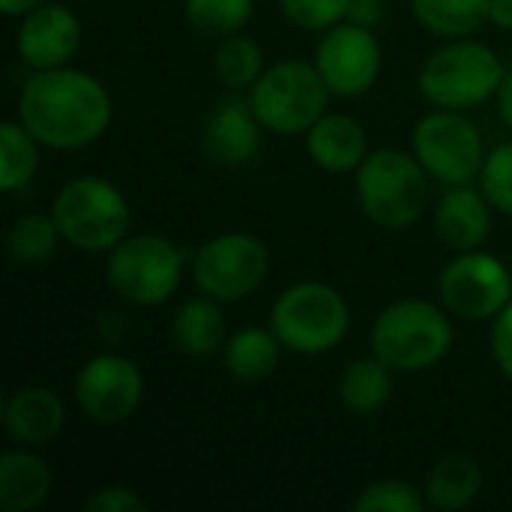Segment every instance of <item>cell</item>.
Masks as SVG:
<instances>
[{"mask_svg": "<svg viewBox=\"0 0 512 512\" xmlns=\"http://www.w3.org/2000/svg\"><path fill=\"white\" fill-rule=\"evenodd\" d=\"M18 120L45 147L78 150L108 129L111 96L99 78L81 69H36L21 87Z\"/></svg>", "mask_w": 512, "mask_h": 512, "instance_id": "cell-1", "label": "cell"}, {"mask_svg": "<svg viewBox=\"0 0 512 512\" xmlns=\"http://www.w3.org/2000/svg\"><path fill=\"white\" fill-rule=\"evenodd\" d=\"M507 72L501 57L477 39H453L438 48L420 69V93L429 105L468 111L498 96Z\"/></svg>", "mask_w": 512, "mask_h": 512, "instance_id": "cell-2", "label": "cell"}, {"mask_svg": "<svg viewBox=\"0 0 512 512\" xmlns=\"http://www.w3.org/2000/svg\"><path fill=\"white\" fill-rule=\"evenodd\" d=\"M357 201L384 231H405L429 201V174L417 156L402 150H375L357 168Z\"/></svg>", "mask_w": 512, "mask_h": 512, "instance_id": "cell-3", "label": "cell"}, {"mask_svg": "<svg viewBox=\"0 0 512 512\" xmlns=\"http://www.w3.org/2000/svg\"><path fill=\"white\" fill-rule=\"evenodd\" d=\"M369 345L393 372H423L447 357L453 324L429 300H399L375 318Z\"/></svg>", "mask_w": 512, "mask_h": 512, "instance_id": "cell-4", "label": "cell"}, {"mask_svg": "<svg viewBox=\"0 0 512 512\" xmlns=\"http://www.w3.org/2000/svg\"><path fill=\"white\" fill-rule=\"evenodd\" d=\"M330 87L315 60H282L252 84L249 105L273 135H306L324 114Z\"/></svg>", "mask_w": 512, "mask_h": 512, "instance_id": "cell-5", "label": "cell"}, {"mask_svg": "<svg viewBox=\"0 0 512 512\" xmlns=\"http://www.w3.org/2000/svg\"><path fill=\"white\" fill-rule=\"evenodd\" d=\"M66 243L81 252H111L129 231L126 195L105 177L69 180L51 207Z\"/></svg>", "mask_w": 512, "mask_h": 512, "instance_id": "cell-6", "label": "cell"}, {"mask_svg": "<svg viewBox=\"0 0 512 512\" xmlns=\"http://www.w3.org/2000/svg\"><path fill=\"white\" fill-rule=\"evenodd\" d=\"M351 324L345 297L324 282H300L279 294L270 312V330L294 354H327L333 351Z\"/></svg>", "mask_w": 512, "mask_h": 512, "instance_id": "cell-7", "label": "cell"}, {"mask_svg": "<svg viewBox=\"0 0 512 512\" xmlns=\"http://www.w3.org/2000/svg\"><path fill=\"white\" fill-rule=\"evenodd\" d=\"M183 264L180 246L159 234L126 237L111 249L108 285L132 306H159L180 288Z\"/></svg>", "mask_w": 512, "mask_h": 512, "instance_id": "cell-8", "label": "cell"}, {"mask_svg": "<svg viewBox=\"0 0 512 512\" xmlns=\"http://www.w3.org/2000/svg\"><path fill=\"white\" fill-rule=\"evenodd\" d=\"M414 156L426 174L444 186H468L486 165L480 129L462 111L435 108L414 129Z\"/></svg>", "mask_w": 512, "mask_h": 512, "instance_id": "cell-9", "label": "cell"}, {"mask_svg": "<svg viewBox=\"0 0 512 512\" xmlns=\"http://www.w3.org/2000/svg\"><path fill=\"white\" fill-rule=\"evenodd\" d=\"M270 252L255 234L228 231L207 240L192 258V279L201 294L231 303L249 297L267 276Z\"/></svg>", "mask_w": 512, "mask_h": 512, "instance_id": "cell-10", "label": "cell"}, {"mask_svg": "<svg viewBox=\"0 0 512 512\" xmlns=\"http://www.w3.org/2000/svg\"><path fill=\"white\" fill-rule=\"evenodd\" d=\"M438 291L450 315L462 321H489L512 300V276L495 255L477 249L456 252L441 273Z\"/></svg>", "mask_w": 512, "mask_h": 512, "instance_id": "cell-11", "label": "cell"}, {"mask_svg": "<svg viewBox=\"0 0 512 512\" xmlns=\"http://www.w3.org/2000/svg\"><path fill=\"white\" fill-rule=\"evenodd\" d=\"M75 399L90 420L105 426L123 423L144 399V375L123 354H96L75 378Z\"/></svg>", "mask_w": 512, "mask_h": 512, "instance_id": "cell-12", "label": "cell"}, {"mask_svg": "<svg viewBox=\"0 0 512 512\" xmlns=\"http://www.w3.org/2000/svg\"><path fill=\"white\" fill-rule=\"evenodd\" d=\"M381 45L369 27L354 21L324 30L315 48V66L336 96H360L381 75Z\"/></svg>", "mask_w": 512, "mask_h": 512, "instance_id": "cell-13", "label": "cell"}, {"mask_svg": "<svg viewBox=\"0 0 512 512\" xmlns=\"http://www.w3.org/2000/svg\"><path fill=\"white\" fill-rule=\"evenodd\" d=\"M81 45V21L60 3H42L21 18L15 48L30 69H57L72 60Z\"/></svg>", "mask_w": 512, "mask_h": 512, "instance_id": "cell-14", "label": "cell"}, {"mask_svg": "<svg viewBox=\"0 0 512 512\" xmlns=\"http://www.w3.org/2000/svg\"><path fill=\"white\" fill-rule=\"evenodd\" d=\"M261 141H264L261 120L255 117L252 105L237 96L219 102L201 129V150L207 153L210 162L225 168L252 162L261 150Z\"/></svg>", "mask_w": 512, "mask_h": 512, "instance_id": "cell-15", "label": "cell"}, {"mask_svg": "<svg viewBox=\"0 0 512 512\" xmlns=\"http://www.w3.org/2000/svg\"><path fill=\"white\" fill-rule=\"evenodd\" d=\"M435 231L453 252L480 249L492 234V204L471 186H450L435 207Z\"/></svg>", "mask_w": 512, "mask_h": 512, "instance_id": "cell-16", "label": "cell"}, {"mask_svg": "<svg viewBox=\"0 0 512 512\" xmlns=\"http://www.w3.org/2000/svg\"><path fill=\"white\" fill-rule=\"evenodd\" d=\"M66 408L48 387H21L3 402V426L12 441L24 447H42L60 435Z\"/></svg>", "mask_w": 512, "mask_h": 512, "instance_id": "cell-17", "label": "cell"}, {"mask_svg": "<svg viewBox=\"0 0 512 512\" xmlns=\"http://www.w3.org/2000/svg\"><path fill=\"white\" fill-rule=\"evenodd\" d=\"M306 150L318 168L333 171V174L357 171L363 165V159L369 156L366 132L348 114H324L306 132Z\"/></svg>", "mask_w": 512, "mask_h": 512, "instance_id": "cell-18", "label": "cell"}, {"mask_svg": "<svg viewBox=\"0 0 512 512\" xmlns=\"http://www.w3.org/2000/svg\"><path fill=\"white\" fill-rule=\"evenodd\" d=\"M51 495V471L48 465L27 453L9 450L0 456V507L6 512L39 510Z\"/></svg>", "mask_w": 512, "mask_h": 512, "instance_id": "cell-19", "label": "cell"}, {"mask_svg": "<svg viewBox=\"0 0 512 512\" xmlns=\"http://www.w3.org/2000/svg\"><path fill=\"white\" fill-rule=\"evenodd\" d=\"M213 297H192L180 303L171 321L174 345L189 357H210L225 348V315Z\"/></svg>", "mask_w": 512, "mask_h": 512, "instance_id": "cell-20", "label": "cell"}, {"mask_svg": "<svg viewBox=\"0 0 512 512\" xmlns=\"http://www.w3.org/2000/svg\"><path fill=\"white\" fill-rule=\"evenodd\" d=\"M282 342L273 330L246 327L225 342V369L234 381L255 384L270 378L282 360Z\"/></svg>", "mask_w": 512, "mask_h": 512, "instance_id": "cell-21", "label": "cell"}, {"mask_svg": "<svg viewBox=\"0 0 512 512\" xmlns=\"http://www.w3.org/2000/svg\"><path fill=\"white\" fill-rule=\"evenodd\" d=\"M390 396H393V369L384 360H378L375 354L351 360L342 369L339 399L351 414L369 417V414L381 411L390 402Z\"/></svg>", "mask_w": 512, "mask_h": 512, "instance_id": "cell-22", "label": "cell"}, {"mask_svg": "<svg viewBox=\"0 0 512 512\" xmlns=\"http://www.w3.org/2000/svg\"><path fill=\"white\" fill-rule=\"evenodd\" d=\"M480 489H483V471L468 456H447L426 477V501L444 512L471 507Z\"/></svg>", "mask_w": 512, "mask_h": 512, "instance_id": "cell-23", "label": "cell"}, {"mask_svg": "<svg viewBox=\"0 0 512 512\" xmlns=\"http://www.w3.org/2000/svg\"><path fill=\"white\" fill-rule=\"evenodd\" d=\"M411 9L441 39H465L489 21V0H411Z\"/></svg>", "mask_w": 512, "mask_h": 512, "instance_id": "cell-24", "label": "cell"}, {"mask_svg": "<svg viewBox=\"0 0 512 512\" xmlns=\"http://www.w3.org/2000/svg\"><path fill=\"white\" fill-rule=\"evenodd\" d=\"M39 168V141L18 120H6L0 126V189L18 192L24 189Z\"/></svg>", "mask_w": 512, "mask_h": 512, "instance_id": "cell-25", "label": "cell"}, {"mask_svg": "<svg viewBox=\"0 0 512 512\" xmlns=\"http://www.w3.org/2000/svg\"><path fill=\"white\" fill-rule=\"evenodd\" d=\"M213 66L228 90H252V84L264 75V51L258 48L255 39L243 33H231L222 36Z\"/></svg>", "mask_w": 512, "mask_h": 512, "instance_id": "cell-26", "label": "cell"}, {"mask_svg": "<svg viewBox=\"0 0 512 512\" xmlns=\"http://www.w3.org/2000/svg\"><path fill=\"white\" fill-rule=\"evenodd\" d=\"M60 240H63V234H60L54 216L27 213V216L15 219V225L9 228L6 249L15 264H42V261L54 258Z\"/></svg>", "mask_w": 512, "mask_h": 512, "instance_id": "cell-27", "label": "cell"}, {"mask_svg": "<svg viewBox=\"0 0 512 512\" xmlns=\"http://www.w3.org/2000/svg\"><path fill=\"white\" fill-rule=\"evenodd\" d=\"M255 0H186L189 24L204 36H231L252 18Z\"/></svg>", "mask_w": 512, "mask_h": 512, "instance_id": "cell-28", "label": "cell"}, {"mask_svg": "<svg viewBox=\"0 0 512 512\" xmlns=\"http://www.w3.org/2000/svg\"><path fill=\"white\" fill-rule=\"evenodd\" d=\"M426 495L414 489L405 480H381L363 489V495L354 501L357 512H423L426 510Z\"/></svg>", "mask_w": 512, "mask_h": 512, "instance_id": "cell-29", "label": "cell"}, {"mask_svg": "<svg viewBox=\"0 0 512 512\" xmlns=\"http://www.w3.org/2000/svg\"><path fill=\"white\" fill-rule=\"evenodd\" d=\"M480 183H483V195L489 198V204L512 216V141L495 147L486 156Z\"/></svg>", "mask_w": 512, "mask_h": 512, "instance_id": "cell-30", "label": "cell"}, {"mask_svg": "<svg viewBox=\"0 0 512 512\" xmlns=\"http://www.w3.org/2000/svg\"><path fill=\"white\" fill-rule=\"evenodd\" d=\"M351 0H279L285 18L303 30H330L348 18Z\"/></svg>", "mask_w": 512, "mask_h": 512, "instance_id": "cell-31", "label": "cell"}, {"mask_svg": "<svg viewBox=\"0 0 512 512\" xmlns=\"http://www.w3.org/2000/svg\"><path fill=\"white\" fill-rule=\"evenodd\" d=\"M144 507H147L144 498H138L132 489L123 486H105L84 501L87 512H141Z\"/></svg>", "mask_w": 512, "mask_h": 512, "instance_id": "cell-32", "label": "cell"}, {"mask_svg": "<svg viewBox=\"0 0 512 512\" xmlns=\"http://www.w3.org/2000/svg\"><path fill=\"white\" fill-rule=\"evenodd\" d=\"M492 357L498 369L512 381V300L492 324Z\"/></svg>", "mask_w": 512, "mask_h": 512, "instance_id": "cell-33", "label": "cell"}, {"mask_svg": "<svg viewBox=\"0 0 512 512\" xmlns=\"http://www.w3.org/2000/svg\"><path fill=\"white\" fill-rule=\"evenodd\" d=\"M387 15V0H351L348 3V21L375 30Z\"/></svg>", "mask_w": 512, "mask_h": 512, "instance_id": "cell-34", "label": "cell"}, {"mask_svg": "<svg viewBox=\"0 0 512 512\" xmlns=\"http://www.w3.org/2000/svg\"><path fill=\"white\" fill-rule=\"evenodd\" d=\"M489 21L501 30H512V0H489Z\"/></svg>", "mask_w": 512, "mask_h": 512, "instance_id": "cell-35", "label": "cell"}, {"mask_svg": "<svg viewBox=\"0 0 512 512\" xmlns=\"http://www.w3.org/2000/svg\"><path fill=\"white\" fill-rule=\"evenodd\" d=\"M498 114H501L504 126L512 132V72H507V78L498 90Z\"/></svg>", "mask_w": 512, "mask_h": 512, "instance_id": "cell-36", "label": "cell"}, {"mask_svg": "<svg viewBox=\"0 0 512 512\" xmlns=\"http://www.w3.org/2000/svg\"><path fill=\"white\" fill-rule=\"evenodd\" d=\"M42 3L45 0H0V12L9 15V18H24L27 12H33Z\"/></svg>", "mask_w": 512, "mask_h": 512, "instance_id": "cell-37", "label": "cell"}]
</instances>
